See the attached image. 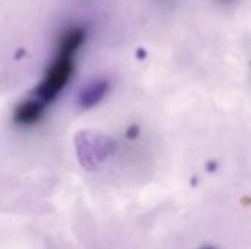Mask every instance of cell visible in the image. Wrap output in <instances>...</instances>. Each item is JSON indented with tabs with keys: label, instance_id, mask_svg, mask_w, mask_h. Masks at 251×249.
Returning <instances> with one entry per match:
<instances>
[{
	"label": "cell",
	"instance_id": "obj_1",
	"mask_svg": "<svg viewBox=\"0 0 251 249\" xmlns=\"http://www.w3.org/2000/svg\"><path fill=\"white\" fill-rule=\"evenodd\" d=\"M81 40H82V35L76 29H71L62 37L57 54L50 63L44 79L41 81L40 87L35 91V101H32L31 106L24 107V112L19 116V120L22 122L34 120L41 113V109L44 107V104L50 103L57 95V92L62 91V88L66 85L74 70V57H75V53L78 51Z\"/></svg>",
	"mask_w": 251,
	"mask_h": 249
},
{
	"label": "cell",
	"instance_id": "obj_2",
	"mask_svg": "<svg viewBox=\"0 0 251 249\" xmlns=\"http://www.w3.org/2000/svg\"><path fill=\"white\" fill-rule=\"evenodd\" d=\"M203 249H213V248H203Z\"/></svg>",
	"mask_w": 251,
	"mask_h": 249
}]
</instances>
